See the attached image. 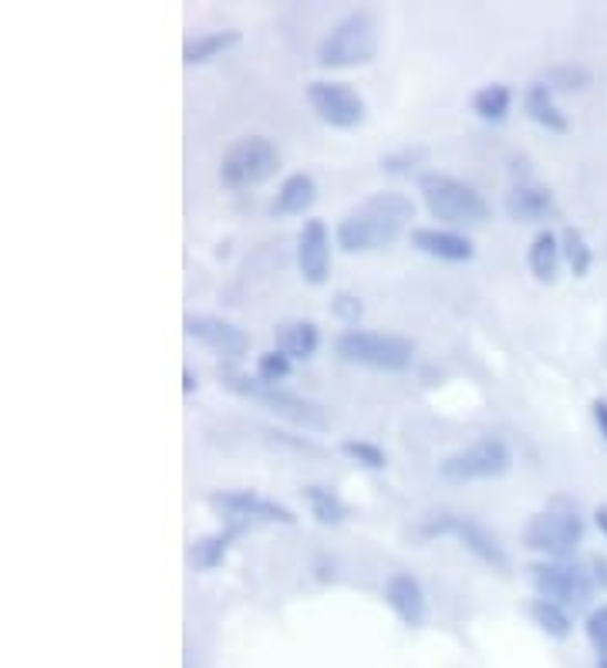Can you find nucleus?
Listing matches in <instances>:
<instances>
[{
  "label": "nucleus",
  "mask_w": 607,
  "mask_h": 668,
  "mask_svg": "<svg viewBox=\"0 0 607 668\" xmlns=\"http://www.w3.org/2000/svg\"><path fill=\"white\" fill-rule=\"evenodd\" d=\"M412 220H416V203L409 196L398 189H378L342 217V223L334 227V240L345 253L385 250L401 237V230Z\"/></svg>",
  "instance_id": "f257e3e1"
},
{
  "label": "nucleus",
  "mask_w": 607,
  "mask_h": 668,
  "mask_svg": "<svg viewBox=\"0 0 607 668\" xmlns=\"http://www.w3.org/2000/svg\"><path fill=\"white\" fill-rule=\"evenodd\" d=\"M419 192L426 199L429 213L446 223L449 230L452 227H480L490 220V203L480 189H472L469 182L449 176V173H439V169H429L422 173L419 179Z\"/></svg>",
  "instance_id": "f03ea898"
},
{
  "label": "nucleus",
  "mask_w": 607,
  "mask_h": 668,
  "mask_svg": "<svg viewBox=\"0 0 607 668\" xmlns=\"http://www.w3.org/2000/svg\"><path fill=\"white\" fill-rule=\"evenodd\" d=\"M220 382H223L230 392L253 398V403H260L266 413H274V416H281V419H287V422H294V426H301V429L324 432V429L331 426L324 406H321V403H311V398H304V395H297V392H287V388H281V385H266V382H260V378L237 375V372H230V368L220 372Z\"/></svg>",
  "instance_id": "7ed1b4c3"
},
{
  "label": "nucleus",
  "mask_w": 607,
  "mask_h": 668,
  "mask_svg": "<svg viewBox=\"0 0 607 668\" xmlns=\"http://www.w3.org/2000/svg\"><path fill=\"white\" fill-rule=\"evenodd\" d=\"M334 355L352 365L378 368V372H405L416 358V345L391 331H365L345 327L334 338Z\"/></svg>",
  "instance_id": "20e7f679"
},
{
  "label": "nucleus",
  "mask_w": 607,
  "mask_h": 668,
  "mask_svg": "<svg viewBox=\"0 0 607 668\" xmlns=\"http://www.w3.org/2000/svg\"><path fill=\"white\" fill-rule=\"evenodd\" d=\"M378 54V21L371 11H352L317 44L321 69H358Z\"/></svg>",
  "instance_id": "39448f33"
},
{
  "label": "nucleus",
  "mask_w": 607,
  "mask_h": 668,
  "mask_svg": "<svg viewBox=\"0 0 607 668\" xmlns=\"http://www.w3.org/2000/svg\"><path fill=\"white\" fill-rule=\"evenodd\" d=\"M281 153L266 136H240L220 159V182L230 192L257 189L278 176Z\"/></svg>",
  "instance_id": "423d86ee"
},
{
  "label": "nucleus",
  "mask_w": 607,
  "mask_h": 668,
  "mask_svg": "<svg viewBox=\"0 0 607 668\" xmlns=\"http://www.w3.org/2000/svg\"><path fill=\"white\" fill-rule=\"evenodd\" d=\"M422 537H456L472 557L483 561L486 567L506 574L510 571V557L503 551V544L493 537V533L472 516H462V513H429L419 526Z\"/></svg>",
  "instance_id": "0eeeda50"
},
{
  "label": "nucleus",
  "mask_w": 607,
  "mask_h": 668,
  "mask_svg": "<svg viewBox=\"0 0 607 668\" xmlns=\"http://www.w3.org/2000/svg\"><path fill=\"white\" fill-rule=\"evenodd\" d=\"M523 544L547 561H567L584 544V520L574 510H544L533 513L523 526Z\"/></svg>",
  "instance_id": "6e6552de"
},
{
  "label": "nucleus",
  "mask_w": 607,
  "mask_h": 668,
  "mask_svg": "<svg viewBox=\"0 0 607 668\" xmlns=\"http://www.w3.org/2000/svg\"><path fill=\"white\" fill-rule=\"evenodd\" d=\"M513 466V452L500 436H483L456 452H449L439 462V473L452 483H472V480H500Z\"/></svg>",
  "instance_id": "1a4fd4ad"
},
{
  "label": "nucleus",
  "mask_w": 607,
  "mask_h": 668,
  "mask_svg": "<svg viewBox=\"0 0 607 668\" xmlns=\"http://www.w3.org/2000/svg\"><path fill=\"white\" fill-rule=\"evenodd\" d=\"M530 581H533L540 597L557 601V605H564V608H580V605H587V597H590V574L574 567V564H564V561L533 564Z\"/></svg>",
  "instance_id": "9d476101"
},
{
  "label": "nucleus",
  "mask_w": 607,
  "mask_h": 668,
  "mask_svg": "<svg viewBox=\"0 0 607 668\" xmlns=\"http://www.w3.org/2000/svg\"><path fill=\"white\" fill-rule=\"evenodd\" d=\"M304 95L314 115L331 128H358L365 122V98L345 82H311Z\"/></svg>",
  "instance_id": "9b49d317"
},
{
  "label": "nucleus",
  "mask_w": 607,
  "mask_h": 668,
  "mask_svg": "<svg viewBox=\"0 0 607 668\" xmlns=\"http://www.w3.org/2000/svg\"><path fill=\"white\" fill-rule=\"evenodd\" d=\"M182 327H186V334L192 342H199L202 348H210V352H217L223 358H240L250 348L247 331L237 327L233 321L217 317V314H186Z\"/></svg>",
  "instance_id": "f8f14e48"
},
{
  "label": "nucleus",
  "mask_w": 607,
  "mask_h": 668,
  "mask_svg": "<svg viewBox=\"0 0 607 668\" xmlns=\"http://www.w3.org/2000/svg\"><path fill=\"white\" fill-rule=\"evenodd\" d=\"M210 507L223 510L227 520H274V523H297V516L291 513V507L278 503V500H266L253 490H223V493H210Z\"/></svg>",
  "instance_id": "ddd939ff"
},
{
  "label": "nucleus",
  "mask_w": 607,
  "mask_h": 668,
  "mask_svg": "<svg viewBox=\"0 0 607 668\" xmlns=\"http://www.w3.org/2000/svg\"><path fill=\"white\" fill-rule=\"evenodd\" d=\"M297 271L311 288H321L331 274V233L317 217L304 220L297 233Z\"/></svg>",
  "instance_id": "4468645a"
},
{
  "label": "nucleus",
  "mask_w": 607,
  "mask_h": 668,
  "mask_svg": "<svg viewBox=\"0 0 607 668\" xmlns=\"http://www.w3.org/2000/svg\"><path fill=\"white\" fill-rule=\"evenodd\" d=\"M385 605L398 615L401 625H409V628H422L426 618H429L426 591H422L419 577L409 574V571L388 574V581H385Z\"/></svg>",
  "instance_id": "2eb2a0df"
},
{
  "label": "nucleus",
  "mask_w": 607,
  "mask_h": 668,
  "mask_svg": "<svg viewBox=\"0 0 607 668\" xmlns=\"http://www.w3.org/2000/svg\"><path fill=\"white\" fill-rule=\"evenodd\" d=\"M412 247L429 253V257H439V260H449V263H465L477 253L472 240L459 230H449V227H419L412 230Z\"/></svg>",
  "instance_id": "dca6fc26"
},
{
  "label": "nucleus",
  "mask_w": 607,
  "mask_h": 668,
  "mask_svg": "<svg viewBox=\"0 0 607 668\" xmlns=\"http://www.w3.org/2000/svg\"><path fill=\"white\" fill-rule=\"evenodd\" d=\"M554 210H557V203H554V192L547 186L523 182V186L506 192V213L516 223H544L554 217Z\"/></svg>",
  "instance_id": "f3484780"
},
{
  "label": "nucleus",
  "mask_w": 607,
  "mask_h": 668,
  "mask_svg": "<svg viewBox=\"0 0 607 668\" xmlns=\"http://www.w3.org/2000/svg\"><path fill=\"white\" fill-rule=\"evenodd\" d=\"M247 526H250V523H243V520H227L220 530H213V533H207V537L192 541V547H189L192 567H196V571H217V567L223 564L230 544L240 537Z\"/></svg>",
  "instance_id": "a211bd4d"
},
{
  "label": "nucleus",
  "mask_w": 607,
  "mask_h": 668,
  "mask_svg": "<svg viewBox=\"0 0 607 668\" xmlns=\"http://www.w3.org/2000/svg\"><path fill=\"white\" fill-rule=\"evenodd\" d=\"M314 203H317V182H314V176H311V173H291V176L281 182V189H278V196H274V203H270V213L281 217V220H287V217H304Z\"/></svg>",
  "instance_id": "6ab92c4d"
},
{
  "label": "nucleus",
  "mask_w": 607,
  "mask_h": 668,
  "mask_svg": "<svg viewBox=\"0 0 607 668\" xmlns=\"http://www.w3.org/2000/svg\"><path fill=\"white\" fill-rule=\"evenodd\" d=\"M526 263H530V274L544 284H554L561 278V263H564V247L561 237L554 230H540L530 247H526Z\"/></svg>",
  "instance_id": "aec40b11"
},
{
  "label": "nucleus",
  "mask_w": 607,
  "mask_h": 668,
  "mask_svg": "<svg viewBox=\"0 0 607 668\" xmlns=\"http://www.w3.org/2000/svg\"><path fill=\"white\" fill-rule=\"evenodd\" d=\"M274 345H278V352H284L291 362H307V358L317 352V345H321V331H317L314 321H301V317L281 321V324L274 327Z\"/></svg>",
  "instance_id": "412c9836"
},
{
  "label": "nucleus",
  "mask_w": 607,
  "mask_h": 668,
  "mask_svg": "<svg viewBox=\"0 0 607 668\" xmlns=\"http://www.w3.org/2000/svg\"><path fill=\"white\" fill-rule=\"evenodd\" d=\"M523 112L536 122V125H544L547 132H567L571 128V122H567V115L557 108V102H554V92L544 85V82H530L526 85V92H523Z\"/></svg>",
  "instance_id": "4be33fe9"
},
{
  "label": "nucleus",
  "mask_w": 607,
  "mask_h": 668,
  "mask_svg": "<svg viewBox=\"0 0 607 668\" xmlns=\"http://www.w3.org/2000/svg\"><path fill=\"white\" fill-rule=\"evenodd\" d=\"M233 44H240V31L227 28V31H202L196 38L186 41L182 48V61L186 64H207L213 58H220L223 51H230Z\"/></svg>",
  "instance_id": "5701e85b"
},
{
  "label": "nucleus",
  "mask_w": 607,
  "mask_h": 668,
  "mask_svg": "<svg viewBox=\"0 0 607 668\" xmlns=\"http://www.w3.org/2000/svg\"><path fill=\"white\" fill-rule=\"evenodd\" d=\"M301 497H304L311 516H314L317 523H324V526H337V523H345V520H348V503H345L342 497H337L331 487L311 483V487L301 490Z\"/></svg>",
  "instance_id": "b1692460"
},
{
  "label": "nucleus",
  "mask_w": 607,
  "mask_h": 668,
  "mask_svg": "<svg viewBox=\"0 0 607 668\" xmlns=\"http://www.w3.org/2000/svg\"><path fill=\"white\" fill-rule=\"evenodd\" d=\"M530 618H533V625H536L540 632H547V635L557 638V641L571 638V632H574L571 612H567L564 605H557V601H547V597H533V601H530Z\"/></svg>",
  "instance_id": "393cba45"
},
{
  "label": "nucleus",
  "mask_w": 607,
  "mask_h": 668,
  "mask_svg": "<svg viewBox=\"0 0 607 668\" xmlns=\"http://www.w3.org/2000/svg\"><path fill=\"white\" fill-rule=\"evenodd\" d=\"M540 82H544L554 95H571V92H584L590 85V72L577 61H564V64H551V69H544Z\"/></svg>",
  "instance_id": "a878e982"
},
{
  "label": "nucleus",
  "mask_w": 607,
  "mask_h": 668,
  "mask_svg": "<svg viewBox=\"0 0 607 668\" xmlns=\"http://www.w3.org/2000/svg\"><path fill=\"white\" fill-rule=\"evenodd\" d=\"M510 105H513V92L503 82L483 85L477 95H472V112H477L480 118H486V122H503Z\"/></svg>",
  "instance_id": "bb28decb"
},
{
  "label": "nucleus",
  "mask_w": 607,
  "mask_h": 668,
  "mask_svg": "<svg viewBox=\"0 0 607 668\" xmlns=\"http://www.w3.org/2000/svg\"><path fill=\"white\" fill-rule=\"evenodd\" d=\"M561 247H564V260H567V267L574 271V278H587L590 263H594V250H590V243L584 240V233H580L577 227H564Z\"/></svg>",
  "instance_id": "cd10ccee"
},
{
  "label": "nucleus",
  "mask_w": 607,
  "mask_h": 668,
  "mask_svg": "<svg viewBox=\"0 0 607 668\" xmlns=\"http://www.w3.org/2000/svg\"><path fill=\"white\" fill-rule=\"evenodd\" d=\"M291 375V358L284 352H263L257 355V378L266 382V385H281L284 378Z\"/></svg>",
  "instance_id": "c85d7f7f"
},
{
  "label": "nucleus",
  "mask_w": 607,
  "mask_h": 668,
  "mask_svg": "<svg viewBox=\"0 0 607 668\" xmlns=\"http://www.w3.org/2000/svg\"><path fill=\"white\" fill-rule=\"evenodd\" d=\"M342 452H345L348 459L368 466V470H385V462H388V459H385V449L375 446V442H368V439H345V442H342Z\"/></svg>",
  "instance_id": "c756f323"
},
{
  "label": "nucleus",
  "mask_w": 607,
  "mask_h": 668,
  "mask_svg": "<svg viewBox=\"0 0 607 668\" xmlns=\"http://www.w3.org/2000/svg\"><path fill=\"white\" fill-rule=\"evenodd\" d=\"M587 638L597 651V658H607V605H597L590 615H587Z\"/></svg>",
  "instance_id": "7c9ffc66"
},
{
  "label": "nucleus",
  "mask_w": 607,
  "mask_h": 668,
  "mask_svg": "<svg viewBox=\"0 0 607 668\" xmlns=\"http://www.w3.org/2000/svg\"><path fill=\"white\" fill-rule=\"evenodd\" d=\"M331 311H334V317H342L345 324H358V317L365 314V304L348 291H337L334 301H331Z\"/></svg>",
  "instance_id": "2f4dec72"
},
{
  "label": "nucleus",
  "mask_w": 607,
  "mask_h": 668,
  "mask_svg": "<svg viewBox=\"0 0 607 668\" xmlns=\"http://www.w3.org/2000/svg\"><path fill=\"white\" fill-rule=\"evenodd\" d=\"M590 416H594V422H597L600 436L607 439V398H594V406H590Z\"/></svg>",
  "instance_id": "473e14b6"
},
{
  "label": "nucleus",
  "mask_w": 607,
  "mask_h": 668,
  "mask_svg": "<svg viewBox=\"0 0 607 668\" xmlns=\"http://www.w3.org/2000/svg\"><path fill=\"white\" fill-rule=\"evenodd\" d=\"M590 567H594V581H597V584H604V587H607V561H600V557H594V564H590Z\"/></svg>",
  "instance_id": "72a5a7b5"
},
{
  "label": "nucleus",
  "mask_w": 607,
  "mask_h": 668,
  "mask_svg": "<svg viewBox=\"0 0 607 668\" xmlns=\"http://www.w3.org/2000/svg\"><path fill=\"white\" fill-rule=\"evenodd\" d=\"M594 523H597V530H600V537L607 541V507H597V510H594Z\"/></svg>",
  "instance_id": "f704fd0d"
},
{
  "label": "nucleus",
  "mask_w": 607,
  "mask_h": 668,
  "mask_svg": "<svg viewBox=\"0 0 607 668\" xmlns=\"http://www.w3.org/2000/svg\"><path fill=\"white\" fill-rule=\"evenodd\" d=\"M196 385H199V382H196V375L186 368V372H182V392L189 395V392H196Z\"/></svg>",
  "instance_id": "c9c22d12"
},
{
  "label": "nucleus",
  "mask_w": 607,
  "mask_h": 668,
  "mask_svg": "<svg viewBox=\"0 0 607 668\" xmlns=\"http://www.w3.org/2000/svg\"><path fill=\"white\" fill-rule=\"evenodd\" d=\"M597 668H607V658H597Z\"/></svg>",
  "instance_id": "e433bc0d"
}]
</instances>
